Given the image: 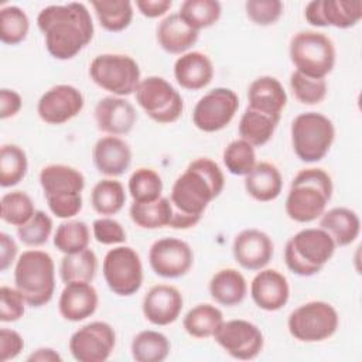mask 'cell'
<instances>
[{"instance_id": "cell-14", "label": "cell", "mask_w": 362, "mask_h": 362, "mask_svg": "<svg viewBox=\"0 0 362 362\" xmlns=\"http://www.w3.org/2000/svg\"><path fill=\"white\" fill-rule=\"evenodd\" d=\"M214 339L228 355L239 361L255 359L264 345L260 328L240 318L223 321L215 331Z\"/></svg>"}, {"instance_id": "cell-27", "label": "cell", "mask_w": 362, "mask_h": 362, "mask_svg": "<svg viewBox=\"0 0 362 362\" xmlns=\"http://www.w3.org/2000/svg\"><path fill=\"white\" fill-rule=\"evenodd\" d=\"M199 37V31L191 28L178 13L167 16L157 27L158 45L168 54H185Z\"/></svg>"}, {"instance_id": "cell-9", "label": "cell", "mask_w": 362, "mask_h": 362, "mask_svg": "<svg viewBox=\"0 0 362 362\" xmlns=\"http://www.w3.org/2000/svg\"><path fill=\"white\" fill-rule=\"evenodd\" d=\"M139 64L124 54H100L89 65V76L100 89L113 96H129L136 92L140 78Z\"/></svg>"}, {"instance_id": "cell-51", "label": "cell", "mask_w": 362, "mask_h": 362, "mask_svg": "<svg viewBox=\"0 0 362 362\" xmlns=\"http://www.w3.org/2000/svg\"><path fill=\"white\" fill-rule=\"evenodd\" d=\"M23 106V99L18 92L3 88L0 90V119L16 116Z\"/></svg>"}, {"instance_id": "cell-52", "label": "cell", "mask_w": 362, "mask_h": 362, "mask_svg": "<svg viewBox=\"0 0 362 362\" xmlns=\"http://www.w3.org/2000/svg\"><path fill=\"white\" fill-rule=\"evenodd\" d=\"M173 6L171 0H137V10L147 18H157L164 16Z\"/></svg>"}, {"instance_id": "cell-31", "label": "cell", "mask_w": 362, "mask_h": 362, "mask_svg": "<svg viewBox=\"0 0 362 362\" xmlns=\"http://www.w3.org/2000/svg\"><path fill=\"white\" fill-rule=\"evenodd\" d=\"M279 122L280 120L277 119L246 107L239 120L238 133L242 140L247 141L253 147H262L270 141Z\"/></svg>"}, {"instance_id": "cell-13", "label": "cell", "mask_w": 362, "mask_h": 362, "mask_svg": "<svg viewBox=\"0 0 362 362\" xmlns=\"http://www.w3.org/2000/svg\"><path fill=\"white\" fill-rule=\"evenodd\" d=\"M239 109V98L229 88H215L205 93L192 110L194 126L205 133L225 129Z\"/></svg>"}, {"instance_id": "cell-24", "label": "cell", "mask_w": 362, "mask_h": 362, "mask_svg": "<svg viewBox=\"0 0 362 362\" xmlns=\"http://www.w3.org/2000/svg\"><path fill=\"white\" fill-rule=\"evenodd\" d=\"M96 170L106 177L123 175L132 164V148L119 136L100 137L92 150Z\"/></svg>"}, {"instance_id": "cell-12", "label": "cell", "mask_w": 362, "mask_h": 362, "mask_svg": "<svg viewBox=\"0 0 362 362\" xmlns=\"http://www.w3.org/2000/svg\"><path fill=\"white\" fill-rule=\"evenodd\" d=\"M102 273L109 290L120 297L136 294L143 284V264L130 246L110 249L103 257Z\"/></svg>"}, {"instance_id": "cell-42", "label": "cell", "mask_w": 362, "mask_h": 362, "mask_svg": "<svg viewBox=\"0 0 362 362\" xmlns=\"http://www.w3.org/2000/svg\"><path fill=\"white\" fill-rule=\"evenodd\" d=\"M34 202L31 197L24 191H11L0 199V216L1 219L13 226H21L31 219L35 214Z\"/></svg>"}, {"instance_id": "cell-19", "label": "cell", "mask_w": 362, "mask_h": 362, "mask_svg": "<svg viewBox=\"0 0 362 362\" xmlns=\"http://www.w3.org/2000/svg\"><path fill=\"white\" fill-rule=\"evenodd\" d=\"M232 253L240 267L256 272L270 263L274 255V245L266 232L249 228L235 236Z\"/></svg>"}, {"instance_id": "cell-38", "label": "cell", "mask_w": 362, "mask_h": 362, "mask_svg": "<svg viewBox=\"0 0 362 362\" xmlns=\"http://www.w3.org/2000/svg\"><path fill=\"white\" fill-rule=\"evenodd\" d=\"M180 17L194 30L212 27L222 14V6L216 0H185L180 6Z\"/></svg>"}, {"instance_id": "cell-41", "label": "cell", "mask_w": 362, "mask_h": 362, "mask_svg": "<svg viewBox=\"0 0 362 362\" xmlns=\"http://www.w3.org/2000/svg\"><path fill=\"white\" fill-rule=\"evenodd\" d=\"M127 188L133 202H153L161 198L163 181L157 171L140 167L130 175Z\"/></svg>"}, {"instance_id": "cell-45", "label": "cell", "mask_w": 362, "mask_h": 362, "mask_svg": "<svg viewBox=\"0 0 362 362\" xmlns=\"http://www.w3.org/2000/svg\"><path fill=\"white\" fill-rule=\"evenodd\" d=\"M290 88L293 90L294 98L303 105H318L321 103L328 90V85L325 79H314L300 74L298 71H293L290 75Z\"/></svg>"}, {"instance_id": "cell-34", "label": "cell", "mask_w": 362, "mask_h": 362, "mask_svg": "<svg viewBox=\"0 0 362 362\" xmlns=\"http://www.w3.org/2000/svg\"><path fill=\"white\" fill-rule=\"evenodd\" d=\"M90 6L99 24L110 33L126 30L133 20V4L129 0H96Z\"/></svg>"}, {"instance_id": "cell-17", "label": "cell", "mask_w": 362, "mask_h": 362, "mask_svg": "<svg viewBox=\"0 0 362 362\" xmlns=\"http://www.w3.org/2000/svg\"><path fill=\"white\" fill-rule=\"evenodd\" d=\"M85 105L82 92L66 83L49 88L37 103V113L47 124H64L78 116Z\"/></svg>"}, {"instance_id": "cell-1", "label": "cell", "mask_w": 362, "mask_h": 362, "mask_svg": "<svg viewBox=\"0 0 362 362\" xmlns=\"http://www.w3.org/2000/svg\"><path fill=\"white\" fill-rule=\"evenodd\" d=\"M225 187L221 167L211 158L201 157L188 164L185 171L174 181L170 192L173 229L195 226L211 201L218 198Z\"/></svg>"}, {"instance_id": "cell-32", "label": "cell", "mask_w": 362, "mask_h": 362, "mask_svg": "<svg viewBox=\"0 0 362 362\" xmlns=\"http://www.w3.org/2000/svg\"><path fill=\"white\" fill-rule=\"evenodd\" d=\"M223 322L222 311L212 304H198L192 307L182 320L185 332L198 339L214 337L215 331Z\"/></svg>"}, {"instance_id": "cell-21", "label": "cell", "mask_w": 362, "mask_h": 362, "mask_svg": "<svg viewBox=\"0 0 362 362\" xmlns=\"http://www.w3.org/2000/svg\"><path fill=\"white\" fill-rule=\"evenodd\" d=\"M95 122L107 136H123L132 132L137 113L133 105L120 96H105L95 106Z\"/></svg>"}, {"instance_id": "cell-3", "label": "cell", "mask_w": 362, "mask_h": 362, "mask_svg": "<svg viewBox=\"0 0 362 362\" xmlns=\"http://www.w3.org/2000/svg\"><path fill=\"white\" fill-rule=\"evenodd\" d=\"M331 175L322 168H304L291 181L284 209L287 216L298 223L318 219L332 197Z\"/></svg>"}, {"instance_id": "cell-7", "label": "cell", "mask_w": 362, "mask_h": 362, "mask_svg": "<svg viewBox=\"0 0 362 362\" xmlns=\"http://www.w3.org/2000/svg\"><path fill=\"white\" fill-rule=\"evenodd\" d=\"M288 54L296 71L314 79H325L332 72L337 61L332 40L324 33L313 30L294 34Z\"/></svg>"}, {"instance_id": "cell-10", "label": "cell", "mask_w": 362, "mask_h": 362, "mask_svg": "<svg viewBox=\"0 0 362 362\" xmlns=\"http://www.w3.org/2000/svg\"><path fill=\"white\" fill-rule=\"evenodd\" d=\"M339 325V315L327 301H308L297 307L287 320L290 335L300 342H321L331 338Z\"/></svg>"}, {"instance_id": "cell-18", "label": "cell", "mask_w": 362, "mask_h": 362, "mask_svg": "<svg viewBox=\"0 0 362 362\" xmlns=\"http://www.w3.org/2000/svg\"><path fill=\"white\" fill-rule=\"evenodd\" d=\"M304 17L314 27L351 28L362 18L361 0H313L304 8Z\"/></svg>"}, {"instance_id": "cell-30", "label": "cell", "mask_w": 362, "mask_h": 362, "mask_svg": "<svg viewBox=\"0 0 362 362\" xmlns=\"http://www.w3.org/2000/svg\"><path fill=\"white\" fill-rule=\"evenodd\" d=\"M209 294L223 307H233L240 304L247 294V283L240 272L236 269H221L209 280Z\"/></svg>"}, {"instance_id": "cell-28", "label": "cell", "mask_w": 362, "mask_h": 362, "mask_svg": "<svg viewBox=\"0 0 362 362\" xmlns=\"http://www.w3.org/2000/svg\"><path fill=\"white\" fill-rule=\"evenodd\" d=\"M320 228L332 238L335 246H348L359 236L361 219L355 211L335 206L320 216Z\"/></svg>"}, {"instance_id": "cell-39", "label": "cell", "mask_w": 362, "mask_h": 362, "mask_svg": "<svg viewBox=\"0 0 362 362\" xmlns=\"http://www.w3.org/2000/svg\"><path fill=\"white\" fill-rule=\"evenodd\" d=\"M90 242L89 226L83 221L71 219L58 225L54 233V246L64 255L88 249Z\"/></svg>"}, {"instance_id": "cell-40", "label": "cell", "mask_w": 362, "mask_h": 362, "mask_svg": "<svg viewBox=\"0 0 362 362\" xmlns=\"http://www.w3.org/2000/svg\"><path fill=\"white\" fill-rule=\"evenodd\" d=\"M28 161L25 151L17 144H3L0 150V185H17L27 174Z\"/></svg>"}, {"instance_id": "cell-50", "label": "cell", "mask_w": 362, "mask_h": 362, "mask_svg": "<svg viewBox=\"0 0 362 362\" xmlns=\"http://www.w3.org/2000/svg\"><path fill=\"white\" fill-rule=\"evenodd\" d=\"M24 348L23 337L10 328L0 329V361L7 362L20 355Z\"/></svg>"}, {"instance_id": "cell-44", "label": "cell", "mask_w": 362, "mask_h": 362, "mask_svg": "<svg viewBox=\"0 0 362 362\" xmlns=\"http://www.w3.org/2000/svg\"><path fill=\"white\" fill-rule=\"evenodd\" d=\"M222 160L233 175H247L257 163L255 147L242 139H236L225 147Z\"/></svg>"}, {"instance_id": "cell-8", "label": "cell", "mask_w": 362, "mask_h": 362, "mask_svg": "<svg viewBox=\"0 0 362 362\" xmlns=\"http://www.w3.org/2000/svg\"><path fill=\"white\" fill-rule=\"evenodd\" d=\"M334 140V123L322 113H300L291 123V146L296 156L304 163L321 161Z\"/></svg>"}, {"instance_id": "cell-36", "label": "cell", "mask_w": 362, "mask_h": 362, "mask_svg": "<svg viewBox=\"0 0 362 362\" xmlns=\"http://www.w3.org/2000/svg\"><path fill=\"white\" fill-rule=\"evenodd\" d=\"M129 215L133 223L141 229H160L170 225L171 204L165 197L153 202H133Z\"/></svg>"}, {"instance_id": "cell-47", "label": "cell", "mask_w": 362, "mask_h": 362, "mask_svg": "<svg viewBox=\"0 0 362 362\" xmlns=\"http://www.w3.org/2000/svg\"><path fill=\"white\" fill-rule=\"evenodd\" d=\"M284 4L280 0H249L245 3V11L249 20L256 25H272L283 14Z\"/></svg>"}, {"instance_id": "cell-4", "label": "cell", "mask_w": 362, "mask_h": 362, "mask_svg": "<svg viewBox=\"0 0 362 362\" xmlns=\"http://www.w3.org/2000/svg\"><path fill=\"white\" fill-rule=\"evenodd\" d=\"M40 185L52 215L71 219L82 209L85 177L75 167L48 164L40 171Z\"/></svg>"}, {"instance_id": "cell-37", "label": "cell", "mask_w": 362, "mask_h": 362, "mask_svg": "<svg viewBox=\"0 0 362 362\" xmlns=\"http://www.w3.org/2000/svg\"><path fill=\"white\" fill-rule=\"evenodd\" d=\"M98 270V257L89 247L71 255H64L59 264V276L64 284L71 281L90 283Z\"/></svg>"}, {"instance_id": "cell-2", "label": "cell", "mask_w": 362, "mask_h": 362, "mask_svg": "<svg viewBox=\"0 0 362 362\" xmlns=\"http://www.w3.org/2000/svg\"><path fill=\"white\" fill-rule=\"evenodd\" d=\"M49 55L59 61L76 57L93 38L95 27L83 3L71 1L44 7L37 16Z\"/></svg>"}, {"instance_id": "cell-5", "label": "cell", "mask_w": 362, "mask_h": 362, "mask_svg": "<svg viewBox=\"0 0 362 362\" xmlns=\"http://www.w3.org/2000/svg\"><path fill=\"white\" fill-rule=\"evenodd\" d=\"M14 284L27 305L38 308L48 304L55 290V264L51 255L37 249L23 252L16 262Z\"/></svg>"}, {"instance_id": "cell-54", "label": "cell", "mask_w": 362, "mask_h": 362, "mask_svg": "<svg viewBox=\"0 0 362 362\" xmlns=\"http://www.w3.org/2000/svg\"><path fill=\"white\" fill-rule=\"evenodd\" d=\"M27 361H30V362H35V361H38V362H61L62 358L52 348H38L31 355H28Z\"/></svg>"}, {"instance_id": "cell-33", "label": "cell", "mask_w": 362, "mask_h": 362, "mask_svg": "<svg viewBox=\"0 0 362 362\" xmlns=\"http://www.w3.org/2000/svg\"><path fill=\"white\" fill-rule=\"evenodd\" d=\"M168 338L153 329L140 331L133 337L130 351L136 362H161L170 355Z\"/></svg>"}, {"instance_id": "cell-26", "label": "cell", "mask_w": 362, "mask_h": 362, "mask_svg": "<svg viewBox=\"0 0 362 362\" xmlns=\"http://www.w3.org/2000/svg\"><path fill=\"white\" fill-rule=\"evenodd\" d=\"M174 78L187 90L204 89L214 78L212 61L199 51L185 52L174 62Z\"/></svg>"}, {"instance_id": "cell-53", "label": "cell", "mask_w": 362, "mask_h": 362, "mask_svg": "<svg viewBox=\"0 0 362 362\" xmlns=\"http://www.w3.org/2000/svg\"><path fill=\"white\" fill-rule=\"evenodd\" d=\"M17 249L18 247L14 239L8 233L1 232L0 233V270L1 272H6L13 264L17 256Z\"/></svg>"}, {"instance_id": "cell-43", "label": "cell", "mask_w": 362, "mask_h": 362, "mask_svg": "<svg viewBox=\"0 0 362 362\" xmlns=\"http://www.w3.org/2000/svg\"><path fill=\"white\" fill-rule=\"evenodd\" d=\"M30 20L17 6H6L0 10V40L7 45H17L27 38Z\"/></svg>"}, {"instance_id": "cell-49", "label": "cell", "mask_w": 362, "mask_h": 362, "mask_svg": "<svg viewBox=\"0 0 362 362\" xmlns=\"http://www.w3.org/2000/svg\"><path fill=\"white\" fill-rule=\"evenodd\" d=\"M93 238L100 245H120L126 242V230L116 219L109 216L93 221Z\"/></svg>"}, {"instance_id": "cell-48", "label": "cell", "mask_w": 362, "mask_h": 362, "mask_svg": "<svg viewBox=\"0 0 362 362\" xmlns=\"http://www.w3.org/2000/svg\"><path fill=\"white\" fill-rule=\"evenodd\" d=\"M25 300L17 288L8 286L0 287V321L14 322L18 321L25 311Z\"/></svg>"}, {"instance_id": "cell-6", "label": "cell", "mask_w": 362, "mask_h": 362, "mask_svg": "<svg viewBox=\"0 0 362 362\" xmlns=\"http://www.w3.org/2000/svg\"><path fill=\"white\" fill-rule=\"evenodd\" d=\"M332 238L321 228H305L293 235L284 246V263L290 272L310 277L322 270L335 253Z\"/></svg>"}, {"instance_id": "cell-23", "label": "cell", "mask_w": 362, "mask_h": 362, "mask_svg": "<svg viewBox=\"0 0 362 362\" xmlns=\"http://www.w3.org/2000/svg\"><path fill=\"white\" fill-rule=\"evenodd\" d=\"M99 304L96 288L86 281H71L62 288L58 300L61 317L71 322H79L93 315Z\"/></svg>"}, {"instance_id": "cell-35", "label": "cell", "mask_w": 362, "mask_h": 362, "mask_svg": "<svg viewBox=\"0 0 362 362\" xmlns=\"http://www.w3.org/2000/svg\"><path fill=\"white\" fill-rule=\"evenodd\" d=\"M126 202L124 187L115 178H103L95 184L90 192V204L102 216L116 215Z\"/></svg>"}, {"instance_id": "cell-29", "label": "cell", "mask_w": 362, "mask_h": 362, "mask_svg": "<svg viewBox=\"0 0 362 362\" xmlns=\"http://www.w3.org/2000/svg\"><path fill=\"white\" fill-rule=\"evenodd\" d=\"M246 192L259 202L274 201L283 189V177L279 168L267 161L256 163L253 170L245 175Z\"/></svg>"}, {"instance_id": "cell-15", "label": "cell", "mask_w": 362, "mask_h": 362, "mask_svg": "<svg viewBox=\"0 0 362 362\" xmlns=\"http://www.w3.org/2000/svg\"><path fill=\"white\" fill-rule=\"evenodd\" d=\"M116 345V334L110 324L92 321L76 329L69 338V352L78 362H103Z\"/></svg>"}, {"instance_id": "cell-16", "label": "cell", "mask_w": 362, "mask_h": 362, "mask_svg": "<svg viewBox=\"0 0 362 362\" xmlns=\"http://www.w3.org/2000/svg\"><path fill=\"white\" fill-rule=\"evenodd\" d=\"M151 270L164 279H180L185 276L194 263L191 246L177 238H161L148 250Z\"/></svg>"}, {"instance_id": "cell-46", "label": "cell", "mask_w": 362, "mask_h": 362, "mask_svg": "<svg viewBox=\"0 0 362 362\" xmlns=\"http://www.w3.org/2000/svg\"><path fill=\"white\" fill-rule=\"evenodd\" d=\"M52 219L44 211H35L28 222L17 228L18 239L30 247H38L48 242L52 233Z\"/></svg>"}, {"instance_id": "cell-11", "label": "cell", "mask_w": 362, "mask_h": 362, "mask_svg": "<svg viewBox=\"0 0 362 362\" xmlns=\"http://www.w3.org/2000/svg\"><path fill=\"white\" fill-rule=\"evenodd\" d=\"M134 95L139 106L156 123L170 124L182 115L184 100L180 92L161 76L151 75L141 79Z\"/></svg>"}, {"instance_id": "cell-25", "label": "cell", "mask_w": 362, "mask_h": 362, "mask_svg": "<svg viewBox=\"0 0 362 362\" xmlns=\"http://www.w3.org/2000/svg\"><path fill=\"white\" fill-rule=\"evenodd\" d=\"M287 105V93L274 76H259L247 89V107L280 120Z\"/></svg>"}, {"instance_id": "cell-20", "label": "cell", "mask_w": 362, "mask_h": 362, "mask_svg": "<svg viewBox=\"0 0 362 362\" xmlns=\"http://www.w3.org/2000/svg\"><path fill=\"white\" fill-rule=\"evenodd\" d=\"M182 305L184 300L178 288L170 284H156L144 296L141 310L148 322L164 327L178 320Z\"/></svg>"}, {"instance_id": "cell-22", "label": "cell", "mask_w": 362, "mask_h": 362, "mask_svg": "<svg viewBox=\"0 0 362 362\" xmlns=\"http://www.w3.org/2000/svg\"><path fill=\"white\" fill-rule=\"evenodd\" d=\"M253 303L264 311H279L290 297V286L284 274L276 269H262L250 283Z\"/></svg>"}]
</instances>
